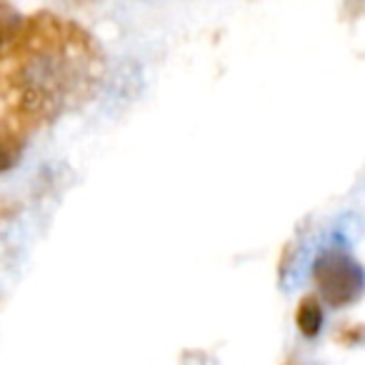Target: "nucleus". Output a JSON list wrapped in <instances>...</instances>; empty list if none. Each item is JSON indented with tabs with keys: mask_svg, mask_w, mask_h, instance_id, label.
<instances>
[{
	"mask_svg": "<svg viewBox=\"0 0 365 365\" xmlns=\"http://www.w3.org/2000/svg\"><path fill=\"white\" fill-rule=\"evenodd\" d=\"M313 278L320 295L333 308H343L363 293V268L343 248H325L313 263Z\"/></svg>",
	"mask_w": 365,
	"mask_h": 365,
	"instance_id": "obj_2",
	"label": "nucleus"
},
{
	"mask_svg": "<svg viewBox=\"0 0 365 365\" xmlns=\"http://www.w3.org/2000/svg\"><path fill=\"white\" fill-rule=\"evenodd\" d=\"M21 18L23 16L16 11V6H11L8 0H0V43L11 36L13 28L18 26V21H21Z\"/></svg>",
	"mask_w": 365,
	"mask_h": 365,
	"instance_id": "obj_5",
	"label": "nucleus"
},
{
	"mask_svg": "<svg viewBox=\"0 0 365 365\" xmlns=\"http://www.w3.org/2000/svg\"><path fill=\"white\" fill-rule=\"evenodd\" d=\"M71 3H78V6H83V3H93V0H71Z\"/></svg>",
	"mask_w": 365,
	"mask_h": 365,
	"instance_id": "obj_6",
	"label": "nucleus"
},
{
	"mask_svg": "<svg viewBox=\"0 0 365 365\" xmlns=\"http://www.w3.org/2000/svg\"><path fill=\"white\" fill-rule=\"evenodd\" d=\"M31 135V128L23 125L11 113L0 110V173L11 170V168H16L21 163Z\"/></svg>",
	"mask_w": 365,
	"mask_h": 365,
	"instance_id": "obj_3",
	"label": "nucleus"
},
{
	"mask_svg": "<svg viewBox=\"0 0 365 365\" xmlns=\"http://www.w3.org/2000/svg\"><path fill=\"white\" fill-rule=\"evenodd\" d=\"M295 320H298V328L305 338H315V335L320 333V328H323V308H320V300L315 298V295H305L298 305Z\"/></svg>",
	"mask_w": 365,
	"mask_h": 365,
	"instance_id": "obj_4",
	"label": "nucleus"
},
{
	"mask_svg": "<svg viewBox=\"0 0 365 365\" xmlns=\"http://www.w3.org/2000/svg\"><path fill=\"white\" fill-rule=\"evenodd\" d=\"M103 76L101 43L58 13L23 16L0 43V106L33 133L91 101Z\"/></svg>",
	"mask_w": 365,
	"mask_h": 365,
	"instance_id": "obj_1",
	"label": "nucleus"
}]
</instances>
